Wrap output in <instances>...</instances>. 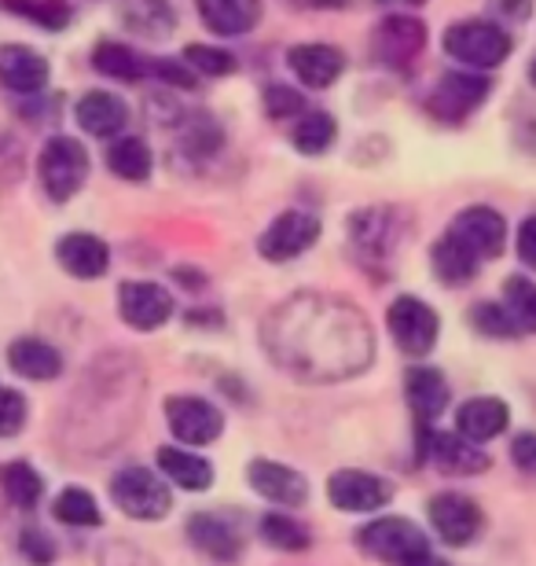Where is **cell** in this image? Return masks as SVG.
Instances as JSON below:
<instances>
[{
    "label": "cell",
    "mask_w": 536,
    "mask_h": 566,
    "mask_svg": "<svg viewBox=\"0 0 536 566\" xmlns=\"http://www.w3.org/2000/svg\"><path fill=\"white\" fill-rule=\"evenodd\" d=\"M375 55L390 66H408L412 60H419L427 44V27L419 19H408V15H390L375 27Z\"/></svg>",
    "instance_id": "4fadbf2b"
},
{
    "label": "cell",
    "mask_w": 536,
    "mask_h": 566,
    "mask_svg": "<svg viewBox=\"0 0 536 566\" xmlns=\"http://www.w3.org/2000/svg\"><path fill=\"white\" fill-rule=\"evenodd\" d=\"M408 4H427V0H408Z\"/></svg>",
    "instance_id": "7dc6e473"
},
{
    "label": "cell",
    "mask_w": 536,
    "mask_h": 566,
    "mask_svg": "<svg viewBox=\"0 0 536 566\" xmlns=\"http://www.w3.org/2000/svg\"><path fill=\"white\" fill-rule=\"evenodd\" d=\"M125 15H129V27L144 38H166L174 30V11L166 0H129Z\"/></svg>",
    "instance_id": "1f68e13d"
},
{
    "label": "cell",
    "mask_w": 536,
    "mask_h": 566,
    "mask_svg": "<svg viewBox=\"0 0 536 566\" xmlns=\"http://www.w3.org/2000/svg\"><path fill=\"white\" fill-rule=\"evenodd\" d=\"M188 537H191V545H196L202 556H210V559L228 563V559L239 556V534L224 523V518H217V515H207V512L191 515Z\"/></svg>",
    "instance_id": "484cf974"
},
{
    "label": "cell",
    "mask_w": 536,
    "mask_h": 566,
    "mask_svg": "<svg viewBox=\"0 0 536 566\" xmlns=\"http://www.w3.org/2000/svg\"><path fill=\"white\" fill-rule=\"evenodd\" d=\"M404 394H408V405H412L416 420L427 423V427L449 409V382H444V376L438 368H412L408 371Z\"/></svg>",
    "instance_id": "ffe728a7"
},
{
    "label": "cell",
    "mask_w": 536,
    "mask_h": 566,
    "mask_svg": "<svg viewBox=\"0 0 536 566\" xmlns=\"http://www.w3.org/2000/svg\"><path fill=\"white\" fill-rule=\"evenodd\" d=\"M316 240H320V221L305 210H287L261 232L258 251L265 262H291V258L309 251Z\"/></svg>",
    "instance_id": "ba28073f"
},
{
    "label": "cell",
    "mask_w": 536,
    "mask_h": 566,
    "mask_svg": "<svg viewBox=\"0 0 536 566\" xmlns=\"http://www.w3.org/2000/svg\"><path fill=\"white\" fill-rule=\"evenodd\" d=\"M305 107V96L298 88H287V85H272L265 93V111L272 118H287V115H298Z\"/></svg>",
    "instance_id": "f35d334b"
},
{
    "label": "cell",
    "mask_w": 536,
    "mask_h": 566,
    "mask_svg": "<svg viewBox=\"0 0 536 566\" xmlns=\"http://www.w3.org/2000/svg\"><path fill=\"white\" fill-rule=\"evenodd\" d=\"M427 515H430V526L438 530V537L444 545L452 548H463L482 534L485 526V515L471 496L463 493H438L433 501L427 504Z\"/></svg>",
    "instance_id": "9c48e42d"
},
{
    "label": "cell",
    "mask_w": 536,
    "mask_h": 566,
    "mask_svg": "<svg viewBox=\"0 0 536 566\" xmlns=\"http://www.w3.org/2000/svg\"><path fill=\"white\" fill-rule=\"evenodd\" d=\"M199 15L221 38H239L258 27L261 0H199Z\"/></svg>",
    "instance_id": "603a6c76"
},
{
    "label": "cell",
    "mask_w": 536,
    "mask_h": 566,
    "mask_svg": "<svg viewBox=\"0 0 536 566\" xmlns=\"http://www.w3.org/2000/svg\"><path fill=\"white\" fill-rule=\"evenodd\" d=\"M518 254H522V262H526L529 269H536V213L522 221V229H518Z\"/></svg>",
    "instance_id": "7bdbcfd3"
},
{
    "label": "cell",
    "mask_w": 536,
    "mask_h": 566,
    "mask_svg": "<svg viewBox=\"0 0 536 566\" xmlns=\"http://www.w3.org/2000/svg\"><path fill=\"white\" fill-rule=\"evenodd\" d=\"M493 11L496 15H504V19H529V11H533V0H493Z\"/></svg>",
    "instance_id": "ee69618b"
},
{
    "label": "cell",
    "mask_w": 536,
    "mask_h": 566,
    "mask_svg": "<svg viewBox=\"0 0 536 566\" xmlns=\"http://www.w3.org/2000/svg\"><path fill=\"white\" fill-rule=\"evenodd\" d=\"M500 305L511 313L522 335H536V283L526 276H511L500 294Z\"/></svg>",
    "instance_id": "f1b7e54d"
},
{
    "label": "cell",
    "mask_w": 536,
    "mask_h": 566,
    "mask_svg": "<svg viewBox=\"0 0 536 566\" xmlns=\"http://www.w3.org/2000/svg\"><path fill=\"white\" fill-rule=\"evenodd\" d=\"M488 96V77L482 74H463V71H452L444 74L438 88L430 93V111L444 122H460L471 115L474 107H482V99Z\"/></svg>",
    "instance_id": "7c38bea8"
},
{
    "label": "cell",
    "mask_w": 536,
    "mask_h": 566,
    "mask_svg": "<svg viewBox=\"0 0 536 566\" xmlns=\"http://www.w3.org/2000/svg\"><path fill=\"white\" fill-rule=\"evenodd\" d=\"M386 324H390L393 343L412 357H427L441 332V321H438V313H433V305L416 298V294L393 298L390 313H386Z\"/></svg>",
    "instance_id": "5b68a950"
},
{
    "label": "cell",
    "mask_w": 536,
    "mask_h": 566,
    "mask_svg": "<svg viewBox=\"0 0 536 566\" xmlns=\"http://www.w3.org/2000/svg\"><path fill=\"white\" fill-rule=\"evenodd\" d=\"M27 423V398L11 387H0V438H15Z\"/></svg>",
    "instance_id": "74e56055"
},
{
    "label": "cell",
    "mask_w": 536,
    "mask_h": 566,
    "mask_svg": "<svg viewBox=\"0 0 536 566\" xmlns=\"http://www.w3.org/2000/svg\"><path fill=\"white\" fill-rule=\"evenodd\" d=\"M471 327L485 338H518V324L500 302H477L471 310Z\"/></svg>",
    "instance_id": "d590c367"
},
{
    "label": "cell",
    "mask_w": 536,
    "mask_h": 566,
    "mask_svg": "<svg viewBox=\"0 0 536 566\" xmlns=\"http://www.w3.org/2000/svg\"><path fill=\"white\" fill-rule=\"evenodd\" d=\"M0 490L15 507L22 512H30V507H38L41 493H44V479L38 471L30 468V463L22 460H11L8 468H0Z\"/></svg>",
    "instance_id": "83f0119b"
},
{
    "label": "cell",
    "mask_w": 536,
    "mask_h": 566,
    "mask_svg": "<svg viewBox=\"0 0 536 566\" xmlns=\"http://www.w3.org/2000/svg\"><path fill=\"white\" fill-rule=\"evenodd\" d=\"M261 537H265L269 548H280V552H305L313 545L309 530L287 515H276V512H269L261 518Z\"/></svg>",
    "instance_id": "d6a6232c"
},
{
    "label": "cell",
    "mask_w": 536,
    "mask_h": 566,
    "mask_svg": "<svg viewBox=\"0 0 536 566\" xmlns=\"http://www.w3.org/2000/svg\"><path fill=\"white\" fill-rule=\"evenodd\" d=\"M449 232L471 247L482 262H493V258L504 254V247H507V224L493 207H466L460 218L452 221Z\"/></svg>",
    "instance_id": "8fae6325"
},
{
    "label": "cell",
    "mask_w": 536,
    "mask_h": 566,
    "mask_svg": "<svg viewBox=\"0 0 536 566\" xmlns=\"http://www.w3.org/2000/svg\"><path fill=\"white\" fill-rule=\"evenodd\" d=\"M185 60L207 77H224V74L235 71V55L224 52V49H210V44H188Z\"/></svg>",
    "instance_id": "8d00e7d4"
},
{
    "label": "cell",
    "mask_w": 536,
    "mask_h": 566,
    "mask_svg": "<svg viewBox=\"0 0 536 566\" xmlns=\"http://www.w3.org/2000/svg\"><path fill=\"white\" fill-rule=\"evenodd\" d=\"M52 512L66 526H99V504L93 501V493H85L82 485H71L55 496Z\"/></svg>",
    "instance_id": "836d02e7"
},
{
    "label": "cell",
    "mask_w": 536,
    "mask_h": 566,
    "mask_svg": "<svg viewBox=\"0 0 536 566\" xmlns=\"http://www.w3.org/2000/svg\"><path fill=\"white\" fill-rule=\"evenodd\" d=\"M158 468H162V474L174 485H180V490L188 493H202L213 485V468L210 460H202L199 452H188L180 446H162L158 449Z\"/></svg>",
    "instance_id": "d4e9b609"
},
{
    "label": "cell",
    "mask_w": 536,
    "mask_h": 566,
    "mask_svg": "<svg viewBox=\"0 0 536 566\" xmlns=\"http://www.w3.org/2000/svg\"><path fill=\"white\" fill-rule=\"evenodd\" d=\"M357 545L368 552L371 559L390 563V566H408L416 563L419 556H427V534L416 523H408L401 515L390 518H375L357 534Z\"/></svg>",
    "instance_id": "7a4b0ae2"
},
{
    "label": "cell",
    "mask_w": 536,
    "mask_h": 566,
    "mask_svg": "<svg viewBox=\"0 0 536 566\" xmlns=\"http://www.w3.org/2000/svg\"><path fill=\"white\" fill-rule=\"evenodd\" d=\"M335 137H338V122L324 115V111H309V115L298 118V126H294L291 144L298 147L302 155H324L330 151Z\"/></svg>",
    "instance_id": "f546056e"
},
{
    "label": "cell",
    "mask_w": 536,
    "mask_h": 566,
    "mask_svg": "<svg viewBox=\"0 0 536 566\" xmlns=\"http://www.w3.org/2000/svg\"><path fill=\"white\" fill-rule=\"evenodd\" d=\"M529 77H533V85H536V63L529 66Z\"/></svg>",
    "instance_id": "bcb514c9"
},
{
    "label": "cell",
    "mask_w": 536,
    "mask_h": 566,
    "mask_svg": "<svg viewBox=\"0 0 536 566\" xmlns=\"http://www.w3.org/2000/svg\"><path fill=\"white\" fill-rule=\"evenodd\" d=\"M55 258L77 280H99L111 269V247L93 232H71L55 243Z\"/></svg>",
    "instance_id": "2e32d148"
},
{
    "label": "cell",
    "mask_w": 536,
    "mask_h": 566,
    "mask_svg": "<svg viewBox=\"0 0 536 566\" xmlns=\"http://www.w3.org/2000/svg\"><path fill=\"white\" fill-rule=\"evenodd\" d=\"M166 420L169 430L185 446H210L224 430L221 409L207 398H196V394H174V398H166Z\"/></svg>",
    "instance_id": "8992f818"
},
{
    "label": "cell",
    "mask_w": 536,
    "mask_h": 566,
    "mask_svg": "<svg viewBox=\"0 0 536 566\" xmlns=\"http://www.w3.org/2000/svg\"><path fill=\"white\" fill-rule=\"evenodd\" d=\"M8 365L19 371L22 379H38V382H49L63 371V357L60 349L44 338H15L8 349Z\"/></svg>",
    "instance_id": "cb8c5ba5"
},
{
    "label": "cell",
    "mask_w": 536,
    "mask_h": 566,
    "mask_svg": "<svg viewBox=\"0 0 536 566\" xmlns=\"http://www.w3.org/2000/svg\"><path fill=\"white\" fill-rule=\"evenodd\" d=\"M287 66L305 88H330L346 71V55L330 44H298L291 49Z\"/></svg>",
    "instance_id": "e0dca14e"
},
{
    "label": "cell",
    "mask_w": 536,
    "mask_h": 566,
    "mask_svg": "<svg viewBox=\"0 0 536 566\" xmlns=\"http://www.w3.org/2000/svg\"><path fill=\"white\" fill-rule=\"evenodd\" d=\"M151 74H158L166 85H174V88H196V77H191L185 66L174 63V60H155L151 63Z\"/></svg>",
    "instance_id": "b9f144b4"
},
{
    "label": "cell",
    "mask_w": 536,
    "mask_h": 566,
    "mask_svg": "<svg viewBox=\"0 0 536 566\" xmlns=\"http://www.w3.org/2000/svg\"><path fill=\"white\" fill-rule=\"evenodd\" d=\"M38 174H41L44 191H49L55 202H66L71 196H77V188H82L88 177L85 144L74 137H52L38 158Z\"/></svg>",
    "instance_id": "277c9868"
},
{
    "label": "cell",
    "mask_w": 536,
    "mask_h": 566,
    "mask_svg": "<svg viewBox=\"0 0 536 566\" xmlns=\"http://www.w3.org/2000/svg\"><path fill=\"white\" fill-rule=\"evenodd\" d=\"M511 460H515L518 471L536 474V434H518L511 441Z\"/></svg>",
    "instance_id": "60d3db41"
},
{
    "label": "cell",
    "mask_w": 536,
    "mask_h": 566,
    "mask_svg": "<svg viewBox=\"0 0 536 566\" xmlns=\"http://www.w3.org/2000/svg\"><path fill=\"white\" fill-rule=\"evenodd\" d=\"M327 496L338 512H353V515H364V512H379L393 501V485L379 479L371 471H357V468H346V471H335L327 479Z\"/></svg>",
    "instance_id": "52a82bcc"
},
{
    "label": "cell",
    "mask_w": 536,
    "mask_h": 566,
    "mask_svg": "<svg viewBox=\"0 0 536 566\" xmlns=\"http://www.w3.org/2000/svg\"><path fill=\"white\" fill-rule=\"evenodd\" d=\"M74 115H77V126L85 133H93V137H118L125 129V122H129V107H125L122 96L96 88V93H85L77 99Z\"/></svg>",
    "instance_id": "d6986e66"
},
{
    "label": "cell",
    "mask_w": 536,
    "mask_h": 566,
    "mask_svg": "<svg viewBox=\"0 0 536 566\" xmlns=\"http://www.w3.org/2000/svg\"><path fill=\"white\" fill-rule=\"evenodd\" d=\"M111 496L125 515L136 518V523H158V518H166L169 507H174L169 485L147 468H125L114 474Z\"/></svg>",
    "instance_id": "6da1fadb"
},
{
    "label": "cell",
    "mask_w": 536,
    "mask_h": 566,
    "mask_svg": "<svg viewBox=\"0 0 536 566\" xmlns=\"http://www.w3.org/2000/svg\"><path fill=\"white\" fill-rule=\"evenodd\" d=\"M107 166L114 177L122 180H147L151 177V147H147L140 137H118L107 147Z\"/></svg>",
    "instance_id": "4316f807"
},
{
    "label": "cell",
    "mask_w": 536,
    "mask_h": 566,
    "mask_svg": "<svg viewBox=\"0 0 536 566\" xmlns=\"http://www.w3.org/2000/svg\"><path fill=\"white\" fill-rule=\"evenodd\" d=\"M174 294L147 280H125L118 287V313L136 332H158L174 316Z\"/></svg>",
    "instance_id": "30bf717a"
},
{
    "label": "cell",
    "mask_w": 536,
    "mask_h": 566,
    "mask_svg": "<svg viewBox=\"0 0 536 566\" xmlns=\"http://www.w3.org/2000/svg\"><path fill=\"white\" fill-rule=\"evenodd\" d=\"M0 4L22 19L38 22L44 30H63L66 22H71V8H66L63 0H0Z\"/></svg>",
    "instance_id": "e575fe53"
},
{
    "label": "cell",
    "mask_w": 536,
    "mask_h": 566,
    "mask_svg": "<svg viewBox=\"0 0 536 566\" xmlns=\"http://www.w3.org/2000/svg\"><path fill=\"white\" fill-rule=\"evenodd\" d=\"M444 52L471 71H493L511 55V38L496 22H455L444 30Z\"/></svg>",
    "instance_id": "3957f363"
},
{
    "label": "cell",
    "mask_w": 536,
    "mask_h": 566,
    "mask_svg": "<svg viewBox=\"0 0 536 566\" xmlns=\"http://www.w3.org/2000/svg\"><path fill=\"white\" fill-rule=\"evenodd\" d=\"M22 556H27L30 563H52L55 559L52 537L44 534V530H38V526H27V530H22Z\"/></svg>",
    "instance_id": "ab89813d"
},
{
    "label": "cell",
    "mask_w": 536,
    "mask_h": 566,
    "mask_svg": "<svg viewBox=\"0 0 536 566\" xmlns=\"http://www.w3.org/2000/svg\"><path fill=\"white\" fill-rule=\"evenodd\" d=\"M430 265H433V273H438L441 283H449V287H463V283H471L477 276L482 258H477L463 240H455L452 232H444L441 240L433 243Z\"/></svg>",
    "instance_id": "7402d4cb"
},
{
    "label": "cell",
    "mask_w": 536,
    "mask_h": 566,
    "mask_svg": "<svg viewBox=\"0 0 536 566\" xmlns=\"http://www.w3.org/2000/svg\"><path fill=\"white\" fill-rule=\"evenodd\" d=\"M408 566H444V563L433 556V552H427V556H419L416 563H408Z\"/></svg>",
    "instance_id": "f6af8a7d"
},
{
    "label": "cell",
    "mask_w": 536,
    "mask_h": 566,
    "mask_svg": "<svg viewBox=\"0 0 536 566\" xmlns=\"http://www.w3.org/2000/svg\"><path fill=\"white\" fill-rule=\"evenodd\" d=\"M427 441L430 460L444 474H482L488 468V457L477 449V441L463 438L460 430H438V434H427Z\"/></svg>",
    "instance_id": "ac0fdd59"
},
{
    "label": "cell",
    "mask_w": 536,
    "mask_h": 566,
    "mask_svg": "<svg viewBox=\"0 0 536 566\" xmlns=\"http://www.w3.org/2000/svg\"><path fill=\"white\" fill-rule=\"evenodd\" d=\"M93 66L104 77H114V82H140V74H144V63L136 60L133 49H122V44H114V41L96 44Z\"/></svg>",
    "instance_id": "4dcf8cb0"
},
{
    "label": "cell",
    "mask_w": 536,
    "mask_h": 566,
    "mask_svg": "<svg viewBox=\"0 0 536 566\" xmlns=\"http://www.w3.org/2000/svg\"><path fill=\"white\" fill-rule=\"evenodd\" d=\"M0 85L27 96L49 85V60L27 44H0Z\"/></svg>",
    "instance_id": "9a60e30c"
},
{
    "label": "cell",
    "mask_w": 536,
    "mask_h": 566,
    "mask_svg": "<svg viewBox=\"0 0 536 566\" xmlns=\"http://www.w3.org/2000/svg\"><path fill=\"white\" fill-rule=\"evenodd\" d=\"M511 423V409L500 398H471L455 412V430L471 441H493L496 434H504Z\"/></svg>",
    "instance_id": "44dd1931"
},
{
    "label": "cell",
    "mask_w": 536,
    "mask_h": 566,
    "mask_svg": "<svg viewBox=\"0 0 536 566\" xmlns=\"http://www.w3.org/2000/svg\"><path fill=\"white\" fill-rule=\"evenodd\" d=\"M250 485H254V493H261L265 501L272 504H283V507H302L309 501V482H305V474H298L287 463H276V460H254L246 471Z\"/></svg>",
    "instance_id": "5bb4252c"
}]
</instances>
